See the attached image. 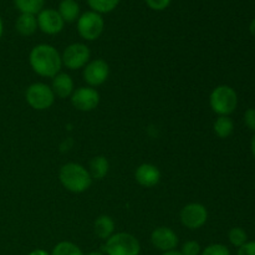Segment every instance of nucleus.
<instances>
[{"label": "nucleus", "mask_w": 255, "mask_h": 255, "mask_svg": "<svg viewBox=\"0 0 255 255\" xmlns=\"http://www.w3.org/2000/svg\"><path fill=\"white\" fill-rule=\"evenodd\" d=\"M29 61L32 70L42 77H55L60 74L62 66L60 52L54 46L47 44L35 46L30 52Z\"/></svg>", "instance_id": "f257e3e1"}, {"label": "nucleus", "mask_w": 255, "mask_h": 255, "mask_svg": "<svg viewBox=\"0 0 255 255\" xmlns=\"http://www.w3.org/2000/svg\"><path fill=\"white\" fill-rule=\"evenodd\" d=\"M59 179L62 186L72 193H82L87 191L92 183L89 171L84 166L74 162L64 164L60 168Z\"/></svg>", "instance_id": "f03ea898"}, {"label": "nucleus", "mask_w": 255, "mask_h": 255, "mask_svg": "<svg viewBox=\"0 0 255 255\" xmlns=\"http://www.w3.org/2000/svg\"><path fill=\"white\" fill-rule=\"evenodd\" d=\"M212 110L219 116H229L238 106V95L233 87L228 85L217 86L209 96Z\"/></svg>", "instance_id": "7ed1b4c3"}, {"label": "nucleus", "mask_w": 255, "mask_h": 255, "mask_svg": "<svg viewBox=\"0 0 255 255\" xmlns=\"http://www.w3.org/2000/svg\"><path fill=\"white\" fill-rule=\"evenodd\" d=\"M105 252L107 255H139L141 244L132 234L116 233L106 241Z\"/></svg>", "instance_id": "20e7f679"}, {"label": "nucleus", "mask_w": 255, "mask_h": 255, "mask_svg": "<svg viewBox=\"0 0 255 255\" xmlns=\"http://www.w3.org/2000/svg\"><path fill=\"white\" fill-rule=\"evenodd\" d=\"M105 21L101 14L95 11H86L77 19V31L80 36L89 41L99 39L104 31Z\"/></svg>", "instance_id": "39448f33"}, {"label": "nucleus", "mask_w": 255, "mask_h": 255, "mask_svg": "<svg viewBox=\"0 0 255 255\" xmlns=\"http://www.w3.org/2000/svg\"><path fill=\"white\" fill-rule=\"evenodd\" d=\"M25 99L34 110L44 111L52 106L55 101V95L51 87L47 86L46 84L36 82L27 87L26 92H25Z\"/></svg>", "instance_id": "423d86ee"}, {"label": "nucleus", "mask_w": 255, "mask_h": 255, "mask_svg": "<svg viewBox=\"0 0 255 255\" xmlns=\"http://www.w3.org/2000/svg\"><path fill=\"white\" fill-rule=\"evenodd\" d=\"M90 56H91V52L86 45L81 42H75V44L69 45L62 52V65L70 70L82 69L89 64Z\"/></svg>", "instance_id": "0eeeda50"}, {"label": "nucleus", "mask_w": 255, "mask_h": 255, "mask_svg": "<svg viewBox=\"0 0 255 255\" xmlns=\"http://www.w3.org/2000/svg\"><path fill=\"white\" fill-rule=\"evenodd\" d=\"M181 222L186 228L198 229L202 228L207 223L208 219V211L206 207L201 203H189L182 208Z\"/></svg>", "instance_id": "6e6552de"}, {"label": "nucleus", "mask_w": 255, "mask_h": 255, "mask_svg": "<svg viewBox=\"0 0 255 255\" xmlns=\"http://www.w3.org/2000/svg\"><path fill=\"white\" fill-rule=\"evenodd\" d=\"M71 102L79 111H92L99 106L100 94L94 87H80L72 92Z\"/></svg>", "instance_id": "1a4fd4ad"}, {"label": "nucleus", "mask_w": 255, "mask_h": 255, "mask_svg": "<svg viewBox=\"0 0 255 255\" xmlns=\"http://www.w3.org/2000/svg\"><path fill=\"white\" fill-rule=\"evenodd\" d=\"M110 74V67L105 60L96 59L89 61L84 67V79L90 87L100 86L107 80Z\"/></svg>", "instance_id": "9d476101"}, {"label": "nucleus", "mask_w": 255, "mask_h": 255, "mask_svg": "<svg viewBox=\"0 0 255 255\" xmlns=\"http://www.w3.org/2000/svg\"><path fill=\"white\" fill-rule=\"evenodd\" d=\"M37 27L47 35H56L64 29L65 21L55 9H42L37 14Z\"/></svg>", "instance_id": "9b49d317"}, {"label": "nucleus", "mask_w": 255, "mask_h": 255, "mask_svg": "<svg viewBox=\"0 0 255 255\" xmlns=\"http://www.w3.org/2000/svg\"><path fill=\"white\" fill-rule=\"evenodd\" d=\"M151 242L154 248L166 253V252L176 251L178 246V237L168 227H159L152 232Z\"/></svg>", "instance_id": "f8f14e48"}, {"label": "nucleus", "mask_w": 255, "mask_h": 255, "mask_svg": "<svg viewBox=\"0 0 255 255\" xmlns=\"http://www.w3.org/2000/svg\"><path fill=\"white\" fill-rule=\"evenodd\" d=\"M134 177H136V181L138 182V184H141L142 187L151 188V187L158 184V182L161 181V172L154 164L143 163L136 169Z\"/></svg>", "instance_id": "ddd939ff"}, {"label": "nucleus", "mask_w": 255, "mask_h": 255, "mask_svg": "<svg viewBox=\"0 0 255 255\" xmlns=\"http://www.w3.org/2000/svg\"><path fill=\"white\" fill-rule=\"evenodd\" d=\"M51 89L55 96L60 97V99H66V97L71 96L74 92V81L70 75L60 72L56 76L52 77Z\"/></svg>", "instance_id": "4468645a"}, {"label": "nucleus", "mask_w": 255, "mask_h": 255, "mask_svg": "<svg viewBox=\"0 0 255 255\" xmlns=\"http://www.w3.org/2000/svg\"><path fill=\"white\" fill-rule=\"evenodd\" d=\"M15 29L22 36H30L37 30V19L32 14H20L15 22Z\"/></svg>", "instance_id": "2eb2a0df"}, {"label": "nucleus", "mask_w": 255, "mask_h": 255, "mask_svg": "<svg viewBox=\"0 0 255 255\" xmlns=\"http://www.w3.org/2000/svg\"><path fill=\"white\" fill-rule=\"evenodd\" d=\"M95 234L100 239L107 241L115 232V222L109 216H100L94 224Z\"/></svg>", "instance_id": "dca6fc26"}, {"label": "nucleus", "mask_w": 255, "mask_h": 255, "mask_svg": "<svg viewBox=\"0 0 255 255\" xmlns=\"http://www.w3.org/2000/svg\"><path fill=\"white\" fill-rule=\"evenodd\" d=\"M57 11L65 22H74L80 16V6L76 0H61Z\"/></svg>", "instance_id": "f3484780"}, {"label": "nucleus", "mask_w": 255, "mask_h": 255, "mask_svg": "<svg viewBox=\"0 0 255 255\" xmlns=\"http://www.w3.org/2000/svg\"><path fill=\"white\" fill-rule=\"evenodd\" d=\"M110 169V163L107 161L106 157L104 156H96L90 161L89 164V173L91 176V178L96 179H102L106 177V174L109 173Z\"/></svg>", "instance_id": "a211bd4d"}, {"label": "nucleus", "mask_w": 255, "mask_h": 255, "mask_svg": "<svg viewBox=\"0 0 255 255\" xmlns=\"http://www.w3.org/2000/svg\"><path fill=\"white\" fill-rule=\"evenodd\" d=\"M14 4L21 14L36 15L42 10L45 0H14Z\"/></svg>", "instance_id": "6ab92c4d"}, {"label": "nucleus", "mask_w": 255, "mask_h": 255, "mask_svg": "<svg viewBox=\"0 0 255 255\" xmlns=\"http://www.w3.org/2000/svg\"><path fill=\"white\" fill-rule=\"evenodd\" d=\"M213 128L219 138H227L233 133L234 124L229 116H219L214 122Z\"/></svg>", "instance_id": "aec40b11"}, {"label": "nucleus", "mask_w": 255, "mask_h": 255, "mask_svg": "<svg viewBox=\"0 0 255 255\" xmlns=\"http://www.w3.org/2000/svg\"><path fill=\"white\" fill-rule=\"evenodd\" d=\"M87 4L92 9V11L99 14H107L111 12L120 4V0H87Z\"/></svg>", "instance_id": "412c9836"}, {"label": "nucleus", "mask_w": 255, "mask_h": 255, "mask_svg": "<svg viewBox=\"0 0 255 255\" xmlns=\"http://www.w3.org/2000/svg\"><path fill=\"white\" fill-rule=\"evenodd\" d=\"M51 255H85L76 244L71 242H60L54 247Z\"/></svg>", "instance_id": "4be33fe9"}, {"label": "nucleus", "mask_w": 255, "mask_h": 255, "mask_svg": "<svg viewBox=\"0 0 255 255\" xmlns=\"http://www.w3.org/2000/svg\"><path fill=\"white\" fill-rule=\"evenodd\" d=\"M228 239L232 246L237 247V248H241L242 246H244L248 242V234H247V232L243 228L236 227V228H232L229 231Z\"/></svg>", "instance_id": "5701e85b"}, {"label": "nucleus", "mask_w": 255, "mask_h": 255, "mask_svg": "<svg viewBox=\"0 0 255 255\" xmlns=\"http://www.w3.org/2000/svg\"><path fill=\"white\" fill-rule=\"evenodd\" d=\"M201 255H231V251L224 244H211L204 248Z\"/></svg>", "instance_id": "b1692460"}, {"label": "nucleus", "mask_w": 255, "mask_h": 255, "mask_svg": "<svg viewBox=\"0 0 255 255\" xmlns=\"http://www.w3.org/2000/svg\"><path fill=\"white\" fill-rule=\"evenodd\" d=\"M182 255H199L201 254V246L196 241H189L182 246Z\"/></svg>", "instance_id": "393cba45"}, {"label": "nucleus", "mask_w": 255, "mask_h": 255, "mask_svg": "<svg viewBox=\"0 0 255 255\" xmlns=\"http://www.w3.org/2000/svg\"><path fill=\"white\" fill-rule=\"evenodd\" d=\"M147 4V6L152 10H156V11H162V10L167 9L171 4L172 0H144Z\"/></svg>", "instance_id": "a878e982"}, {"label": "nucleus", "mask_w": 255, "mask_h": 255, "mask_svg": "<svg viewBox=\"0 0 255 255\" xmlns=\"http://www.w3.org/2000/svg\"><path fill=\"white\" fill-rule=\"evenodd\" d=\"M244 122L247 127L255 132V109H248L244 114Z\"/></svg>", "instance_id": "bb28decb"}, {"label": "nucleus", "mask_w": 255, "mask_h": 255, "mask_svg": "<svg viewBox=\"0 0 255 255\" xmlns=\"http://www.w3.org/2000/svg\"><path fill=\"white\" fill-rule=\"evenodd\" d=\"M237 255H255V241L247 242L244 246L238 248Z\"/></svg>", "instance_id": "cd10ccee"}, {"label": "nucleus", "mask_w": 255, "mask_h": 255, "mask_svg": "<svg viewBox=\"0 0 255 255\" xmlns=\"http://www.w3.org/2000/svg\"><path fill=\"white\" fill-rule=\"evenodd\" d=\"M29 255H50V254L47 253L46 251H44V249H35V251H32Z\"/></svg>", "instance_id": "c85d7f7f"}, {"label": "nucleus", "mask_w": 255, "mask_h": 255, "mask_svg": "<svg viewBox=\"0 0 255 255\" xmlns=\"http://www.w3.org/2000/svg\"><path fill=\"white\" fill-rule=\"evenodd\" d=\"M249 30H251L252 35H253V36H255V17H254L253 20H252L251 25H249Z\"/></svg>", "instance_id": "c756f323"}, {"label": "nucleus", "mask_w": 255, "mask_h": 255, "mask_svg": "<svg viewBox=\"0 0 255 255\" xmlns=\"http://www.w3.org/2000/svg\"><path fill=\"white\" fill-rule=\"evenodd\" d=\"M251 149H252V153H253V156L255 158V133H254L253 138H252V142H251Z\"/></svg>", "instance_id": "7c9ffc66"}, {"label": "nucleus", "mask_w": 255, "mask_h": 255, "mask_svg": "<svg viewBox=\"0 0 255 255\" xmlns=\"http://www.w3.org/2000/svg\"><path fill=\"white\" fill-rule=\"evenodd\" d=\"M162 255H182L181 252H177V251H171V252H166Z\"/></svg>", "instance_id": "2f4dec72"}, {"label": "nucleus", "mask_w": 255, "mask_h": 255, "mask_svg": "<svg viewBox=\"0 0 255 255\" xmlns=\"http://www.w3.org/2000/svg\"><path fill=\"white\" fill-rule=\"evenodd\" d=\"M87 255H105V254L101 253V252H91V253H89Z\"/></svg>", "instance_id": "473e14b6"}, {"label": "nucleus", "mask_w": 255, "mask_h": 255, "mask_svg": "<svg viewBox=\"0 0 255 255\" xmlns=\"http://www.w3.org/2000/svg\"><path fill=\"white\" fill-rule=\"evenodd\" d=\"M1 35H2V20L1 17H0V37H1Z\"/></svg>", "instance_id": "72a5a7b5"}]
</instances>
